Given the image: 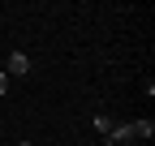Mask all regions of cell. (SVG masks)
I'll list each match as a JSON object with an SVG mask.
<instances>
[{"label":"cell","mask_w":155,"mask_h":146,"mask_svg":"<svg viewBox=\"0 0 155 146\" xmlns=\"http://www.w3.org/2000/svg\"><path fill=\"white\" fill-rule=\"evenodd\" d=\"M9 73H13V78H26V73H30V56H26V52H13V56H9Z\"/></svg>","instance_id":"1"},{"label":"cell","mask_w":155,"mask_h":146,"mask_svg":"<svg viewBox=\"0 0 155 146\" xmlns=\"http://www.w3.org/2000/svg\"><path fill=\"white\" fill-rule=\"evenodd\" d=\"M129 125H134V138H151V133H155V125H151L147 116H138V120H129Z\"/></svg>","instance_id":"2"},{"label":"cell","mask_w":155,"mask_h":146,"mask_svg":"<svg viewBox=\"0 0 155 146\" xmlns=\"http://www.w3.org/2000/svg\"><path fill=\"white\" fill-rule=\"evenodd\" d=\"M95 129H99V138L108 142V129H112V116H95Z\"/></svg>","instance_id":"3"},{"label":"cell","mask_w":155,"mask_h":146,"mask_svg":"<svg viewBox=\"0 0 155 146\" xmlns=\"http://www.w3.org/2000/svg\"><path fill=\"white\" fill-rule=\"evenodd\" d=\"M0 95H9V73H0Z\"/></svg>","instance_id":"4"},{"label":"cell","mask_w":155,"mask_h":146,"mask_svg":"<svg viewBox=\"0 0 155 146\" xmlns=\"http://www.w3.org/2000/svg\"><path fill=\"white\" fill-rule=\"evenodd\" d=\"M17 146H35V142H17Z\"/></svg>","instance_id":"5"}]
</instances>
